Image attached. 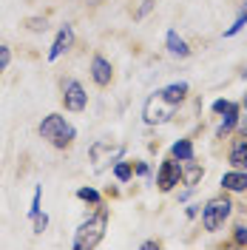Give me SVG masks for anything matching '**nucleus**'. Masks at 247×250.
I'll return each mask as SVG.
<instances>
[{
    "instance_id": "obj_12",
    "label": "nucleus",
    "mask_w": 247,
    "mask_h": 250,
    "mask_svg": "<svg viewBox=\"0 0 247 250\" xmlns=\"http://www.w3.org/2000/svg\"><path fill=\"white\" fill-rule=\"evenodd\" d=\"M185 94H187V83H173L168 88H162V97H165L168 103H173V105H179V103L185 100Z\"/></svg>"
},
{
    "instance_id": "obj_17",
    "label": "nucleus",
    "mask_w": 247,
    "mask_h": 250,
    "mask_svg": "<svg viewBox=\"0 0 247 250\" xmlns=\"http://www.w3.org/2000/svg\"><path fill=\"white\" fill-rule=\"evenodd\" d=\"M245 26H247V6H245V9H242V15H239V20H236V23H233L230 29L225 31V37H233L236 31H242V29H245Z\"/></svg>"
},
{
    "instance_id": "obj_21",
    "label": "nucleus",
    "mask_w": 247,
    "mask_h": 250,
    "mask_svg": "<svg viewBox=\"0 0 247 250\" xmlns=\"http://www.w3.org/2000/svg\"><path fill=\"white\" fill-rule=\"evenodd\" d=\"M40 193H43V190H40V188H37V190H34V199H31V216H37V213H40Z\"/></svg>"
},
{
    "instance_id": "obj_20",
    "label": "nucleus",
    "mask_w": 247,
    "mask_h": 250,
    "mask_svg": "<svg viewBox=\"0 0 247 250\" xmlns=\"http://www.w3.org/2000/svg\"><path fill=\"white\" fill-rule=\"evenodd\" d=\"M31 219H34V233H43L48 225V216L46 213H37V216H31Z\"/></svg>"
},
{
    "instance_id": "obj_28",
    "label": "nucleus",
    "mask_w": 247,
    "mask_h": 250,
    "mask_svg": "<svg viewBox=\"0 0 247 250\" xmlns=\"http://www.w3.org/2000/svg\"><path fill=\"white\" fill-rule=\"evenodd\" d=\"M245 108H247V97H245Z\"/></svg>"
},
{
    "instance_id": "obj_22",
    "label": "nucleus",
    "mask_w": 247,
    "mask_h": 250,
    "mask_svg": "<svg viewBox=\"0 0 247 250\" xmlns=\"http://www.w3.org/2000/svg\"><path fill=\"white\" fill-rule=\"evenodd\" d=\"M9 60H12V51H9L6 46H0V71L9 65Z\"/></svg>"
},
{
    "instance_id": "obj_2",
    "label": "nucleus",
    "mask_w": 247,
    "mask_h": 250,
    "mask_svg": "<svg viewBox=\"0 0 247 250\" xmlns=\"http://www.w3.org/2000/svg\"><path fill=\"white\" fill-rule=\"evenodd\" d=\"M40 137L48 140L51 145H57V148H65L74 140V128L65 123L60 114H48L46 120L40 123Z\"/></svg>"
},
{
    "instance_id": "obj_1",
    "label": "nucleus",
    "mask_w": 247,
    "mask_h": 250,
    "mask_svg": "<svg viewBox=\"0 0 247 250\" xmlns=\"http://www.w3.org/2000/svg\"><path fill=\"white\" fill-rule=\"evenodd\" d=\"M105 225H108V213L105 210H97V216H91L88 222H82L77 228V236H74V248L77 250H91L103 242L105 236Z\"/></svg>"
},
{
    "instance_id": "obj_23",
    "label": "nucleus",
    "mask_w": 247,
    "mask_h": 250,
    "mask_svg": "<svg viewBox=\"0 0 247 250\" xmlns=\"http://www.w3.org/2000/svg\"><path fill=\"white\" fill-rule=\"evenodd\" d=\"M233 108V103H227V100H216V103H213V111H216V114H225V111H230Z\"/></svg>"
},
{
    "instance_id": "obj_8",
    "label": "nucleus",
    "mask_w": 247,
    "mask_h": 250,
    "mask_svg": "<svg viewBox=\"0 0 247 250\" xmlns=\"http://www.w3.org/2000/svg\"><path fill=\"white\" fill-rule=\"evenodd\" d=\"M91 77H94V83L97 85H108L111 83V77H114V71H111V62L105 60V57H94L91 60Z\"/></svg>"
},
{
    "instance_id": "obj_9",
    "label": "nucleus",
    "mask_w": 247,
    "mask_h": 250,
    "mask_svg": "<svg viewBox=\"0 0 247 250\" xmlns=\"http://www.w3.org/2000/svg\"><path fill=\"white\" fill-rule=\"evenodd\" d=\"M71 43H74V31H71V26H62L57 40H54V46H51V51H48V60H57L62 51L71 48Z\"/></svg>"
},
{
    "instance_id": "obj_10",
    "label": "nucleus",
    "mask_w": 247,
    "mask_h": 250,
    "mask_svg": "<svg viewBox=\"0 0 247 250\" xmlns=\"http://www.w3.org/2000/svg\"><path fill=\"white\" fill-rule=\"evenodd\" d=\"M222 188H225V190H245L247 188V171L225 173V176H222Z\"/></svg>"
},
{
    "instance_id": "obj_13",
    "label": "nucleus",
    "mask_w": 247,
    "mask_h": 250,
    "mask_svg": "<svg viewBox=\"0 0 247 250\" xmlns=\"http://www.w3.org/2000/svg\"><path fill=\"white\" fill-rule=\"evenodd\" d=\"M168 48H170V54H176V57H187V54H190L187 43L176 34V31H168Z\"/></svg>"
},
{
    "instance_id": "obj_6",
    "label": "nucleus",
    "mask_w": 247,
    "mask_h": 250,
    "mask_svg": "<svg viewBox=\"0 0 247 250\" xmlns=\"http://www.w3.org/2000/svg\"><path fill=\"white\" fill-rule=\"evenodd\" d=\"M85 88L80 85L77 80H62V103L68 111H82L85 108Z\"/></svg>"
},
{
    "instance_id": "obj_11",
    "label": "nucleus",
    "mask_w": 247,
    "mask_h": 250,
    "mask_svg": "<svg viewBox=\"0 0 247 250\" xmlns=\"http://www.w3.org/2000/svg\"><path fill=\"white\" fill-rule=\"evenodd\" d=\"M230 162L236 165V168H247V137H242V140L233 142V148H230Z\"/></svg>"
},
{
    "instance_id": "obj_5",
    "label": "nucleus",
    "mask_w": 247,
    "mask_h": 250,
    "mask_svg": "<svg viewBox=\"0 0 247 250\" xmlns=\"http://www.w3.org/2000/svg\"><path fill=\"white\" fill-rule=\"evenodd\" d=\"M120 156H123V145H111V142H94V145H91L94 171H103L105 165L117 162Z\"/></svg>"
},
{
    "instance_id": "obj_4",
    "label": "nucleus",
    "mask_w": 247,
    "mask_h": 250,
    "mask_svg": "<svg viewBox=\"0 0 247 250\" xmlns=\"http://www.w3.org/2000/svg\"><path fill=\"white\" fill-rule=\"evenodd\" d=\"M173 111H176V105L173 103H168L165 97H162V91H156L148 103H145V123H168L170 117H173Z\"/></svg>"
},
{
    "instance_id": "obj_24",
    "label": "nucleus",
    "mask_w": 247,
    "mask_h": 250,
    "mask_svg": "<svg viewBox=\"0 0 247 250\" xmlns=\"http://www.w3.org/2000/svg\"><path fill=\"white\" fill-rule=\"evenodd\" d=\"M29 29H31V31H43V29H46V20H40V17H31V20H29Z\"/></svg>"
},
{
    "instance_id": "obj_7",
    "label": "nucleus",
    "mask_w": 247,
    "mask_h": 250,
    "mask_svg": "<svg viewBox=\"0 0 247 250\" xmlns=\"http://www.w3.org/2000/svg\"><path fill=\"white\" fill-rule=\"evenodd\" d=\"M179 176H182L179 165H176L173 159H165L162 168H159V173H156V185H159V190H170L173 185H179Z\"/></svg>"
},
{
    "instance_id": "obj_26",
    "label": "nucleus",
    "mask_w": 247,
    "mask_h": 250,
    "mask_svg": "<svg viewBox=\"0 0 247 250\" xmlns=\"http://www.w3.org/2000/svg\"><path fill=\"white\" fill-rule=\"evenodd\" d=\"M236 242L239 245H247V228H236Z\"/></svg>"
},
{
    "instance_id": "obj_27",
    "label": "nucleus",
    "mask_w": 247,
    "mask_h": 250,
    "mask_svg": "<svg viewBox=\"0 0 247 250\" xmlns=\"http://www.w3.org/2000/svg\"><path fill=\"white\" fill-rule=\"evenodd\" d=\"M239 125H242V134H245V137H247V120H242V123H239Z\"/></svg>"
},
{
    "instance_id": "obj_16",
    "label": "nucleus",
    "mask_w": 247,
    "mask_h": 250,
    "mask_svg": "<svg viewBox=\"0 0 247 250\" xmlns=\"http://www.w3.org/2000/svg\"><path fill=\"white\" fill-rule=\"evenodd\" d=\"M202 165H196V162H193V165H187V171L182 173V179H185V185H196V182H199L202 179Z\"/></svg>"
},
{
    "instance_id": "obj_3",
    "label": "nucleus",
    "mask_w": 247,
    "mask_h": 250,
    "mask_svg": "<svg viewBox=\"0 0 247 250\" xmlns=\"http://www.w3.org/2000/svg\"><path fill=\"white\" fill-rule=\"evenodd\" d=\"M230 208H233V205L227 202L225 196H216V199H210V202L205 205V210H202L205 230H219V228L225 225V219L230 216Z\"/></svg>"
},
{
    "instance_id": "obj_18",
    "label": "nucleus",
    "mask_w": 247,
    "mask_h": 250,
    "mask_svg": "<svg viewBox=\"0 0 247 250\" xmlns=\"http://www.w3.org/2000/svg\"><path fill=\"white\" fill-rule=\"evenodd\" d=\"M77 196H80V199H85V202H94V205L100 202V193H97L94 188H80Z\"/></svg>"
},
{
    "instance_id": "obj_14",
    "label": "nucleus",
    "mask_w": 247,
    "mask_h": 250,
    "mask_svg": "<svg viewBox=\"0 0 247 250\" xmlns=\"http://www.w3.org/2000/svg\"><path fill=\"white\" fill-rule=\"evenodd\" d=\"M173 159L193 162V145H190V140H179L176 145H173Z\"/></svg>"
},
{
    "instance_id": "obj_19",
    "label": "nucleus",
    "mask_w": 247,
    "mask_h": 250,
    "mask_svg": "<svg viewBox=\"0 0 247 250\" xmlns=\"http://www.w3.org/2000/svg\"><path fill=\"white\" fill-rule=\"evenodd\" d=\"M114 173H117L120 182H125V179H131V165H128V162H120V165L114 168Z\"/></svg>"
},
{
    "instance_id": "obj_25",
    "label": "nucleus",
    "mask_w": 247,
    "mask_h": 250,
    "mask_svg": "<svg viewBox=\"0 0 247 250\" xmlns=\"http://www.w3.org/2000/svg\"><path fill=\"white\" fill-rule=\"evenodd\" d=\"M151 9H154V0H145V3H142V6H139L137 17H145V15H148V12H151Z\"/></svg>"
},
{
    "instance_id": "obj_15",
    "label": "nucleus",
    "mask_w": 247,
    "mask_h": 250,
    "mask_svg": "<svg viewBox=\"0 0 247 250\" xmlns=\"http://www.w3.org/2000/svg\"><path fill=\"white\" fill-rule=\"evenodd\" d=\"M236 123H239V108L233 105L230 111H225V120H222V125H219V137H225V134H227Z\"/></svg>"
}]
</instances>
